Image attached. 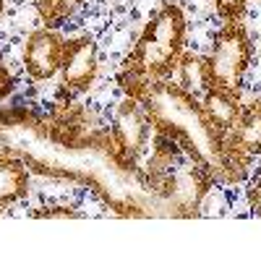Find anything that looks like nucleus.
Here are the masks:
<instances>
[{"instance_id":"7ed1b4c3","label":"nucleus","mask_w":261,"mask_h":261,"mask_svg":"<svg viewBox=\"0 0 261 261\" xmlns=\"http://www.w3.org/2000/svg\"><path fill=\"white\" fill-rule=\"evenodd\" d=\"M45 134L55 146L63 149H94L107 154L110 149V128H105L94 110L86 105L71 102L68 97H58L45 115Z\"/></svg>"},{"instance_id":"9d476101","label":"nucleus","mask_w":261,"mask_h":261,"mask_svg":"<svg viewBox=\"0 0 261 261\" xmlns=\"http://www.w3.org/2000/svg\"><path fill=\"white\" fill-rule=\"evenodd\" d=\"M201 107L209 115V120L222 130V134H230L232 125L241 118L243 102H241V92H227L220 89V86H212V89L201 97Z\"/></svg>"},{"instance_id":"f3484780","label":"nucleus","mask_w":261,"mask_h":261,"mask_svg":"<svg viewBox=\"0 0 261 261\" xmlns=\"http://www.w3.org/2000/svg\"><path fill=\"white\" fill-rule=\"evenodd\" d=\"M248 206L256 217H261V178L253 180L251 188H248Z\"/></svg>"},{"instance_id":"f257e3e1","label":"nucleus","mask_w":261,"mask_h":261,"mask_svg":"<svg viewBox=\"0 0 261 261\" xmlns=\"http://www.w3.org/2000/svg\"><path fill=\"white\" fill-rule=\"evenodd\" d=\"M115 81L125 97L144 107L154 134L170 139L191 162L206 167L217 183L238 186L248 178L251 160L241 157L230 146L227 134H222L204 113L201 99L172 84V79L151 81L118 73Z\"/></svg>"},{"instance_id":"1a4fd4ad","label":"nucleus","mask_w":261,"mask_h":261,"mask_svg":"<svg viewBox=\"0 0 261 261\" xmlns=\"http://www.w3.org/2000/svg\"><path fill=\"white\" fill-rule=\"evenodd\" d=\"M227 141L246 160H253L261 154V97L243 105L241 118L227 134Z\"/></svg>"},{"instance_id":"f03ea898","label":"nucleus","mask_w":261,"mask_h":261,"mask_svg":"<svg viewBox=\"0 0 261 261\" xmlns=\"http://www.w3.org/2000/svg\"><path fill=\"white\" fill-rule=\"evenodd\" d=\"M183 45H186V13L178 3L167 0L151 13V18L141 29L134 50L125 55L118 73L167 81L175 73L178 58L183 55Z\"/></svg>"},{"instance_id":"423d86ee","label":"nucleus","mask_w":261,"mask_h":261,"mask_svg":"<svg viewBox=\"0 0 261 261\" xmlns=\"http://www.w3.org/2000/svg\"><path fill=\"white\" fill-rule=\"evenodd\" d=\"M214 183H217V178L206 167L191 162L183 170L167 172V175L160 178L149 191L165 204L167 214H172V217H193Z\"/></svg>"},{"instance_id":"6e6552de","label":"nucleus","mask_w":261,"mask_h":261,"mask_svg":"<svg viewBox=\"0 0 261 261\" xmlns=\"http://www.w3.org/2000/svg\"><path fill=\"white\" fill-rule=\"evenodd\" d=\"M65 39L58 34V29H34L24 39V50H21V63L24 71L34 81H50L60 73V60H63Z\"/></svg>"},{"instance_id":"4468645a","label":"nucleus","mask_w":261,"mask_h":261,"mask_svg":"<svg viewBox=\"0 0 261 261\" xmlns=\"http://www.w3.org/2000/svg\"><path fill=\"white\" fill-rule=\"evenodd\" d=\"M248 0H214V11L222 21H241L246 16Z\"/></svg>"},{"instance_id":"39448f33","label":"nucleus","mask_w":261,"mask_h":261,"mask_svg":"<svg viewBox=\"0 0 261 261\" xmlns=\"http://www.w3.org/2000/svg\"><path fill=\"white\" fill-rule=\"evenodd\" d=\"M251 58H253V42L243 21H225V27L214 34L212 50L206 55L212 84L227 92H241Z\"/></svg>"},{"instance_id":"a211bd4d","label":"nucleus","mask_w":261,"mask_h":261,"mask_svg":"<svg viewBox=\"0 0 261 261\" xmlns=\"http://www.w3.org/2000/svg\"><path fill=\"white\" fill-rule=\"evenodd\" d=\"M6 13V0H0V16Z\"/></svg>"},{"instance_id":"f8f14e48","label":"nucleus","mask_w":261,"mask_h":261,"mask_svg":"<svg viewBox=\"0 0 261 261\" xmlns=\"http://www.w3.org/2000/svg\"><path fill=\"white\" fill-rule=\"evenodd\" d=\"M175 76H178V86L188 94H193L196 99H201L209 89H212V76H209V63H206V55H199V53H183L178 58V65H175Z\"/></svg>"},{"instance_id":"9b49d317","label":"nucleus","mask_w":261,"mask_h":261,"mask_svg":"<svg viewBox=\"0 0 261 261\" xmlns=\"http://www.w3.org/2000/svg\"><path fill=\"white\" fill-rule=\"evenodd\" d=\"M29 193V170L21 157H0V214Z\"/></svg>"},{"instance_id":"2eb2a0df","label":"nucleus","mask_w":261,"mask_h":261,"mask_svg":"<svg viewBox=\"0 0 261 261\" xmlns=\"http://www.w3.org/2000/svg\"><path fill=\"white\" fill-rule=\"evenodd\" d=\"M34 220H79L81 212H76L73 206H39L32 212Z\"/></svg>"},{"instance_id":"0eeeda50","label":"nucleus","mask_w":261,"mask_h":261,"mask_svg":"<svg viewBox=\"0 0 261 261\" xmlns=\"http://www.w3.org/2000/svg\"><path fill=\"white\" fill-rule=\"evenodd\" d=\"M99 55L97 42L86 34L65 39L63 60H60V97H79L86 94L97 81Z\"/></svg>"},{"instance_id":"ddd939ff","label":"nucleus","mask_w":261,"mask_h":261,"mask_svg":"<svg viewBox=\"0 0 261 261\" xmlns=\"http://www.w3.org/2000/svg\"><path fill=\"white\" fill-rule=\"evenodd\" d=\"M86 0H37L34 8L37 16L42 21V27L47 29H60L68 18H73L81 8H84Z\"/></svg>"},{"instance_id":"dca6fc26","label":"nucleus","mask_w":261,"mask_h":261,"mask_svg":"<svg viewBox=\"0 0 261 261\" xmlns=\"http://www.w3.org/2000/svg\"><path fill=\"white\" fill-rule=\"evenodd\" d=\"M13 89H16L13 73H11V68L6 65V60L0 58V102H3L6 97H11V94H13Z\"/></svg>"},{"instance_id":"20e7f679","label":"nucleus","mask_w":261,"mask_h":261,"mask_svg":"<svg viewBox=\"0 0 261 261\" xmlns=\"http://www.w3.org/2000/svg\"><path fill=\"white\" fill-rule=\"evenodd\" d=\"M154 128H151L149 115L144 113V107L123 94V99L118 102V110L110 125V149H107L105 160L110 162L115 170L120 172H134L139 178L141 175V154L149 146Z\"/></svg>"}]
</instances>
